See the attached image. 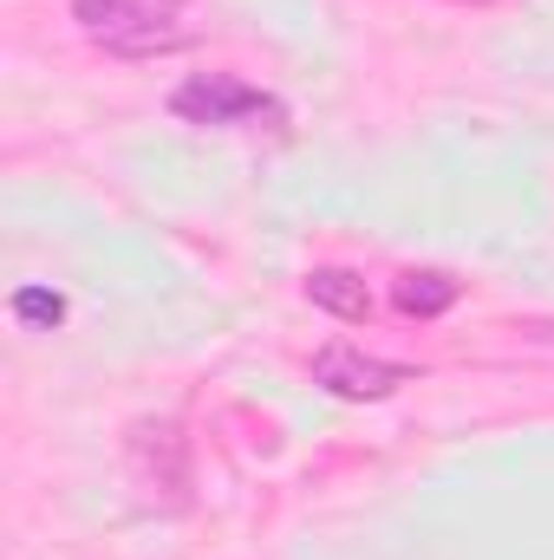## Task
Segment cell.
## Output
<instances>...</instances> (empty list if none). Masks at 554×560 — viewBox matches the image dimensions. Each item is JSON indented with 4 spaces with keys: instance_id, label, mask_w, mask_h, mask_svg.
Segmentation results:
<instances>
[{
    "instance_id": "obj_4",
    "label": "cell",
    "mask_w": 554,
    "mask_h": 560,
    "mask_svg": "<svg viewBox=\"0 0 554 560\" xmlns=\"http://www.w3.org/2000/svg\"><path fill=\"white\" fill-rule=\"evenodd\" d=\"M313 385L333 392V398L372 405V398H392L399 385H412V365L372 359V352H359V346H326V352L313 359Z\"/></svg>"
},
{
    "instance_id": "obj_2",
    "label": "cell",
    "mask_w": 554,
    "mask_h": 560,
    "mask_svg": "<svg viewBox=\"0 0 554 560\" xmlns=\"http://www.w3.org/2000/svg\"><path fill=\"white\" fill-rule=\"evenodd\" d=\"M170 112H176L183 125H203V131H242V125H262V118H268V125L287 118L280 98L242 85V79H229V72H196V79H183V85L170 92Z\"/></svg>"
},
{
    "instance_id": "obj_6",
    "label": "cell",
    "mask_w": 554,
    "mask_h": 560,
    "mask_svg": "<svg viewBox=\"0 0 554 560\" xmlns=\"http://www.w3.org/2000/svg\"><path fill=\"white\" fill-rule=\"evenodd\" d=\"M392 300H399L405 313H417V319H430V313L457 306V280L437 275V268H424V275H405V280H399V287H392Z\"/></svg>"
},
{
    "instance_id": "obj_5",
    "label": "cell",
    "mask_w": 554,
    "mask_h": 560,
    "mask_svg": "<svg viewBox=\"0 0 554 560\" xmlns=\"http://www.w3.org/2000/svg\"><path fill=\"white\" fill-rule=\"evenodd\" d=\"M307 300L326 306L333 319H366V306H372L366 280L346 275V268H313V275H307Z\"/></svg>"
},
{
    "instance_id": "obj_3",
    "label": "cell",
    "mask_w": 554,
    "mask_h": 560,
    "mask_svg": "<svg viewBox=\"0 0 554 560\" xmlns=\"http://www.w3.org/2000/svg\"><path fill=\"white\" fill-rule=\"evenodd\" d=\"M131 476L150 489V502L183 509L189 502V436L176 423H138L131 430Z\"/></svg>"
},
{
    "instance_id": "obj_7",
    "label": "cell",
    "mask_w": 554,
    "mask_h": 560,
    "mask_svg": "<svg viewBox=\"0 0 554 560\" xmlns=\"http://www.w3.org/2000/svg\"><path fill=\"white\" fill-rule=\"evenodd\" d=\"M13 319H20V326H46V332H53V326L66 319V300H59L53 287H20V293H13Z\"/></svg>"
},
{
    "instance_id": "obj_1",
    "label": "cell",
    "mask_w": 554,
    "mask_h": 560,
    "mask_svg": "<svg viewBox=\"0 0 554 560\" xmlns=\"http://www.w3.org/2000/svg\"><path fill=\"white\" fill-rule=\"evenodd\" d=\"M189 0H72V20L118 59H163L189 46Z\"/></svg>"
}]
</instances>
